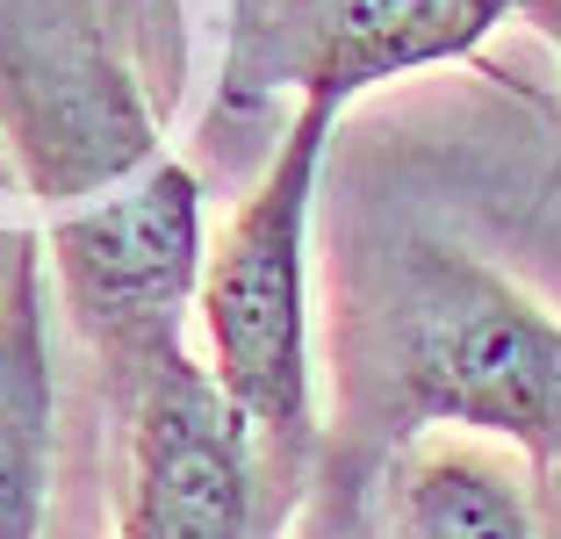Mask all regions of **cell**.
<instances>
[{"mask_svg":"<svg viewBox=\"0 0 561 539\" xmlns=\"http://www.w3.org/2000/svg\"><path fill=\"white\" fill-rule=\"evenodd\" d=\"M58 460V381L44 339V252L15 245L0 288V539H44Z\"/></svg>","mask_w":561,"mask_h":539,"instance_id":"cell-6","label":"cell"},{"mask_svg":"<svg viewBox=\"0 0 561 539\" xmlns=\"http://www.w3.org/2000/svg\"><path fill=\"white\" fill-rule=\"evenodd\" d=\"M518 0H260L238 22L231 94L339 101L468 58Z\"/></svg>","mask_w":561,"mask_h":539,"instance_id":"cell-4","label":"cell"},{"mask_svg":"<svg viewBox=\"0 0 561 539\" xmlns=\"http://www.w3.org/2000/svg\"><path fill=\"white\" fill-rule=\"evenodd\" d=\"M123 539H252L260 532V439L202 359L173 353L130 395Z\"/></svg>","mask_w":561,"mask_h":539,"instance_id":"cell-5","label":"cell"},{"mask_svg":"<svg viewBox=\"0 0 561 539\" xmlns=\"http://www.w3.org/2000/svg\"><path fill=\"white\" fill-rule=\"evenodd\" d=\"M375 403L403 432L446 425L561 460V317L454 245H403L367 310Z\"/></svg>","mask_w":561,"mask_h":539,"instance_id":"cell-1","label":"cell"},{"mask_svg":"<svg viewBox=\"0 0 561 539\" xmlns=\"http://www.w3.org/2000/svg\"><path fill=\"white\" fill-rule=\"evenodd\" d=\"M339 101H296V123L280 130L260 187L238 202L224 238L202 260V331H209V375L238 403L266 454L296 460L310 446V216L317 173L331 151Z\"/></svg>","mask_w":561,"mask_h":539,"instance_id":"cell-2","label":"cell"},{"mask_svg":"<svg viewBox=\"0 0 561 539\" xmlns=\"http://www.w3.org/2000/svg\"><path fill=\"white\" fill-rule=\"evenodd\" d=\"M389 539H540V525L496 446H417L389 490Z\"/></svg>","mask_w":561,"mask_h":539,"instance_id":"cell-7","label":"cell"},{"mask_svg":"<svg viewBox=\"0 0 561 539\" xmlns=\"http://www.w3.org/2000/svg\"><path fill=\"white\" fill-rule=\"evenodd\" d=\"M202 260H209L202 180L173 159L101 187L50 223V266L66 310L123 395L151 367L187 353L181 324L202 295Z\"/></svg>","mask_w":561,"mask_h":539,"instance_id":"cell-3","label":"cell"},{"mask_svg":"<svg viewBox=\"0 0 561 539\" xmlns=\"http://www.w3.org/2000/svg\"><path fill=\"white\" fill-rule=\"evenodd\" d=\"M518 15H526V22H533V30H540V36H547V44H554V50H561V0H518Z\"/></svg>","mask_w":561,"mask_h":539,"instance_id":"cell-8","label":"cell"}]
</instances>
